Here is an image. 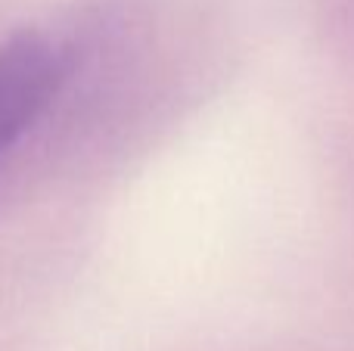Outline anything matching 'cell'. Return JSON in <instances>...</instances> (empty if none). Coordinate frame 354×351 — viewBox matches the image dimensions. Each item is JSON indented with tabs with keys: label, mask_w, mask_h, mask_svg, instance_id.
Returning <instances> with one entry per match:
<instances>
[{
	"label": "cell",
	"mask_w": 354,
	"mask_h": 351,
	"mask_svg": "<svg viewBox=\"0 0 354 351\" xmlns=\"http://www.w3.org/2000/svg\"><path fill=\"white\" fill-rule=\"evenodd\" d=\"M62 81L59 50L35 31L0 44V155L37 122Z\"/></svg>",
	"instance_id": "obj_1"
}]
</instances>
